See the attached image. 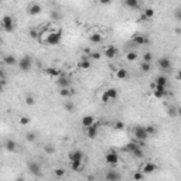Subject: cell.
<instances>
[{
  "label": "cell",
  "instance_id": "obj_1",
  "mask_svg": "<svg viewBox=\"0 0 181 181\" xmlns=\"http://www.w3.org/2000/svg\"><path fill=\"white\" fill-rule=\"evenodd\" d=\"M61 38H62V31H41L40 33V41L43 44H47V45H58L61 43Z\"/></svg>",
  "mask_w": 181,
  "mask_h": 181
},
{
  "label": "cell",
  "instance_id": "obj_2",
  "mask_svg": "<svg viewBox=\"0 0 181 181\" xmlns=\"http://www.w3.org/2000/svg\"><path fill=\"white\" fill-rule=\"evenodd\" d=\"M0 26L3 27V30L6 33H11L14 30V20L11 16H4L2 20H0Z\"/></svg>",
  "mask_w": 181,
  "mask_h": 181
},
{
  "label": "cell",
  "instance_id": "obj_3",
  "mask_svg": "<svg viewBox=\"0 0 181 181\" xmlns=\"http://www.w3.org/2000/svg\"><path fill=\"white\" fill-rule=\"evenodd\" d=\"M119 160H120V157H119V154H117L115 150L107 151L106 156H105V161H106L109 166H112V167H115V166L119 163Z\"/></svg>",
  "mask_w": 181,
  "mask_h": 181
},
{
  "label": "cell",
  "instance_id": "obj_4",
  "mask_svg": "<svg viewBox=\"0 0 181 181\" xmlns=\"http://www.w3.org/2000/svg\"><path fill=\"white\" fill-rule=\"evenodd\" d=\"M133 136L136 139V141H144V140H147V137H149V134L146 133L144 128H141V126H136L133 129Z\"/></svg>",
  "mask_w": 181,
  "mask_h": 181
},
{
  "label": "cell",
  "instance_id": "obj_5",
  "mask_svg": "<svg viewBox=\"0 0 181 181\" xmlns=\"http://www.w3.org/2000/svg\"><path fill=\"white\" fill-rule=\"evenodd\" d=\"M158 170V166L154 164V163H151V161H146V163H143L140 167V170L143 174H151V173H154V171Z\"/></svg>",
  "mask_w": 181,
  "mask_h": 181
},
{
  "label": "cell",
  "instance_id": "obj_6",
  "mask_svg": "<svg viewBox=\"0 0 181 181\" xmlns=\"http://www.w3.org/2000/svg\"><path fill=\"white\" fill-rule=\"evenodd\" d=\"M19 67H20L21 71H24V72H28V71L31 69V67H33V61H31V58L27 55V57H23L20 60V62H19Z\"/></svg>",
  "mask_w": 181,
  "mask_h": 181
},
{
  "label": "cell",
  "instance_id": "obj_7",
  "mask_svg": "<svg viewBox=\"0 0 181 181\" xmlns=\"http://www.w3.org/2000/svg\"><path fill=\"white\" fill-rule=\"evenodd\" d=\"M99 126H101V123L99 122H95L90 128H88L86 129V136L89 139H96V136H98V133H99Z\"/></svg>",
  "mask_w": 181,
  "mask_h": 181
},
{
  "label": "cell",
  "instance_id": "obj_8",
  "mask_svg": "<svg viewBox=\"0 0 181 181\" xmlns=\"http://www.w3.org/2000/svg\"><path fill=\"white\" fill-rule=\"evenodd\" d=\"M82 158H84V153L81 150H74L71 151L69 154H68V160H69V163H74V161H82Z\"/></svg>",
  "mask_w": 181,
  "mask_h": 181
},
{
  "label": "cell",
  "instance_id": "obj_9",
  "mask_svg": "<svg viewBox=\"0 0 181 181\" xmlns=\"http://www.w3.org/2000/svg\"><path fill=\"white\" fill-rule=\"evenodd\" d=\"M57 85L60 86V89H64V88H71V79L65 75H61L60 78H57Z\"/></svg>",
  "mask_w": 181,
  "mask_h": 181
},
{
  "label": "cell",
  "instance_id": "obj_10",
  "mask_svg": "<svg viewBox=\"0 0 181 181\" xmlns=\"http://www.w3.org/2000/svg\"><path fill=\"white\" fill-rule=\"evenodd\" d=\"M44 72L48 75L50 78H60L61 75H62V72H61V69H58V68H54V67H48V68H45L44 69Z\"/></svg>",
  "mask_w": 181,
  "mask_h": 181
},
{
  "label": "cell",
  "instance_id": "obj_11",
  "mask_svg": "<svg viewBox=\"0 0 181 181\" xmlns=\"http://www.w3.org/2000/svg\"><path fill=\"white\" fill-rule=\"evenodd\" d=\"M28 171H30L33 175H37V177H40L41 175V167L38 163H34V161H30L28 163Z\"/></svg>",
  "mask_w": 181,
  "mask_h": 181
},
{
  "label": "cell",
  "instance_id": "obj_12",
  "mask_svg": "<svg viewBox=\"0 0 181 181\" xmlns=\"http://www.w3.org/2000/svg\"><path fill=\"white\" fill-rule=\"evenodd\" d=\"M103 55L106 58H109V60H112V58H115L117 55V48L113 47V45H109V47H106L103 50Z\"/></svg>",
  "mask_w": 181,
  "mask_h": 181
},
{
  "label": "cell",
  "instance_id": "obj_13",
  "mask_svg": "<svg viewBox=\"0 0 181 181\" xmlns=\"http://www.w3.org/2000/svg\"><path fill=\"white\" fill-rule=\"evenodd\" d=\"M153 95H154L157 99H161V98H164L167 95V90H166L164 86H157L154 85V90H153Z\"/></svg>",
  "mask_w": 181,
  "mask_h": 181
},
{
  "label": "cell",
  "instance_id": "obj_14",
  "mask_svg": "<svg viewBox=\"0 0 181 181\" xmlns=\"http://www.w3.org/2000/svg\"><path fill=\"white\" fill-rule=\"evenodd\" d=\"M94 123H95V119H94V116H90V115H86V116H84L81 119V124H82L85 129L90 128Z\"/></svg>",
  "mask_w": 181,
  "mask_h": 181
},
{
  "label": "cell",
  "instance_id": "obj_15",
  "mask_svg": "<svg viewBox=\"0 0 181 181\" xmlns=\"http://www.w3.org/2000/svg\"><path fill=\"white\" fill-rule=\"evenodd\" d=\"M157 64H158V68H160V69H163V71H167V69H170V68H171L170 60H168V58H166V57L160 58Z\"/></svg>",
  "mask_w": 181,
  "mask_h": 181
},
{
  "label": "cell",
  "instance_id": "obj_16",
  "mask_svg": "<svg viewBox=\"0 0 181 181\" xmlns=\"http://www.w3.org/2000/svg\"><path fill=\"white\" fill-rule=\"evenodd\" d=\"M41 11H43V7H41V4H38V3H31L30 7H28V14H33V16L40 14Z\"/></svg>",
  "mask_w": 181,
  "mask_h": 181
},
{
  "label": "cell",
  "instance_id": "obj_17",
  "mask_svg": "<svg viewBox=\"0 0 181 181\" xmlns=\"http://www.w3.org/2000/svg\"><path fill=\"white\" fill-rule=\"evenodd\" d=\"M106 180L107 181H120V174L116 170H109L106 173Z\"/></svg>",
  "mask_w": 181,
  "mask_h": 181
},
{
  "label": "cell",
  "instance_id": "obj_18",
  "mask_svg": "<svg viewBox=\"0 0 181 181\" xmlns=\"http://www.w3.org/2000/svg\"><path fill=\"white\" fill-rule=\"evenodd\" d=\"M116 78L120 81H124L129 78V72L128 69H124V68H119V69L116 71Z\"/></svg>",
  "mask_w": 181,
  "mask_h": 181
},
{
  "label": "cell",
  "instance_id": "obj_19",
  "mask_svg": "<svg viewBox=\"0 0 181 181\" xmlns=\"http://www.w3.org/2000/svg\"><path fill=\"white\" fill-rule=\"evenodd\" d=\"M133 41L136 43V45H143V44L149 43L147 37H144V36H141V34H136V36H133Z\"/></svg>",
  "mask_w": 181,
  "mask_h": 181
},
{
  "label": "cell",
  "instance_id": "obj_20",
  "mask_svg": "<svg viewBox=\"0 0 181 181\" xmlns=\"http://www.w3.org/2000/svg\"><path fill=\"white\" fill-rule=\"evenodd\" d=\"M167 84H168V81H167V78L164 77V75H160V77H157L156 78V81H154V85H157V86H167Z\"/></svg>",
  "mask_w": 181,
  "mask_h": 181
},
{
  "label": "cell",
  "instance_id": "obj_21",
  "mask_svg": "<svg viewBox=\"0 0 181 181\" xmlns=\"http://www.w3.org/2000/svg\"><path fill=\"white\" fill-rule=\"evenodd\" d=\"M74 89L72 88H64V89H60V95L62 98H71L72 95H74Z\"/></svg>",
  "mask_w": 181,
  "mask_h": 181
},
{
  "label": "cell",
  "instance_id": "obj_22",
  "mask_svg": "<svg viewBox=\"0 0 181 181\" xmlns=\"http://www.w3.org/2000/svg\"><path fill=\"white\" fill-rule=\"evenodd\" d=\"M89 41H90L92 44H101V43H102V34H99V33L90 34Z\"/></svg>",
  "mask_w": 181,
  "mask_h": 181
},
{
  "label": "cell",
  "instance_id": "obj_23",
  "mask_svg": "<svg viewBox=\"0 0 181 181\" xmlns=\"http://www.w3.org/2000/svg\"><path fill=\"white\" fill-rule=\"evenodd\" d=\"M78 67H79L81 69H89L90 68V61L86 60V57H84L79 62H78Z\"/></svg>",
  "mask_w": 181,
  "mask_h": 181
},
{
  "label": "cell",
  "instance_id": "obj_24",
  "mask_svg": "<svg viewBox=\"0 0 181 181\" xmlns=\"http://www.w3.org/2000/svg\"><path fill=\"white\" fill-rule=\"evenodd\" d=\"M132 154H133L136 158H141V157H143L144 153H143V150H141V146H140V144H137V146H136V147L132 150Z\"/></svg>",
  "mask_w": 181,
  "mask_h": 181
},
{
  "label": "cell",
  "instance_id": "obj_25",
  "mask_svg": "<svg viewBox=\"0 0 181 181\" xmlns=\"http://www.w3.org/2000/svg\"><path fill=\"white\" fill-rule=\"evenodd\" d=\"M71 170L78 173V171H82L84 170V164H82V161H74V163H71Z\"/></svg>",
  "mask_w": 181,
  "mask_h": 181
},
{
  "label": "cell",
  "instance_id": "obj_26",
  "mask_svg": "<svg viewBox=\"0 0 181 181\" xmlns=\"http://www.w3.org/2000/svg\"><path fill=\"white\" fill-rule=\"evenodd\" d=\"M105 92H106L107 98H109V101H115V99L117 98V90L115 89V88H109V89H106Z\"/></svg>",
  "mask_w": 181,
  "mask_h": 181
},
{
  "label": "cell",
  "instance_id": "obj_27",
  "mask_svg": "<svg viewBox=\"0 0 181 181\" xmlns=\"http://www.w3.org/2000/svg\"><path fill=\"white\" fill-rule=\"evenodd\" d=\"M4 147H6V150L9 151H16L17 150V144L14 140H7L6 143H4Z\"/></svg>",
  "mask_w": 181,
  "mask_h": 181
},
{
  "label": "cell",
  "instance_id": "obj_28",
  "mask_svg": "<svg viewBox=\"0 0 181 181\" xmlns=\"http://www.w3.org/2000/svg\"><path fill=\"white\" fill-rule=\"evenodd\" d=\"M3 62L6 65H16L17 60L13 57V55H6V57H3Z\"/></svg>",
  "mask_w": 181,
  "mask_h": 181
},
{
  "label": "cell",
  "instance_id": "obj_29",
  "mask_svg": "<svg viewBox=\"0 0 181 181\" xmlns=\"http://www.w3.org/2000/svg\"><path fill=\"white\" fill-rule=\"evenodd\" d=\"M126 60H128L129 62L136 61V60H137V53H136V51H129V53L126 54Z\"/></svg>",
  "mask_w": 181,
  "mask_h": 181
},
{
  "label": "cell",
  "instance_id": "obj_30",
  "mask_svg": "<svg viewBox=\"0 0 181 181\" xmlns=\"http://www.w3.org/2000/svg\"><path fill=\"white\" fill-rule=\"evenodd\" d=\"M154 16V10L153 9H146V10L143 11V19L146 20V19H151V17Z\"/></svg>",
  "mask_w": 181,
  "mask_h": 181
},
{
  "label": "cell",
  "instance_id": "obj_31",
  "mask_svg": "<svg viewBox=\"0 0 181 181\" xmlns=\"http://www.w3.org/2000/svg\"><path fill=\"white\" fill-rule=\"evenodd\" d=\"M124 3H126V6H128V7H130V9H137V7H139V2H137V0H126Z\"/></svg>",
  "mask_w": 181,
  "mask_h": 181
},
{
  "label": "cell",
  "instance_id": "obj_32",
  "mask_svg": "<svg viewBox=\"0 0 181 181\" xmlns=\"http://www.w3.org/2000/svg\"><path fill=\"white\" fill-rule=\"evenodd\" d=\"M64 109L67 112H69V113H72V112H74V109H75V106H74V103H72V102H69V101H67L64 103Z\"/></svg>",
  "mask_w": 181,
  "mask_h": 181
},
{
  "label": "cell",
  "instance_id": "obj_33",
  "mask_svg": "<svg viewBox=\"0 0 181 181\" xmlns=\"http://www.w3.org/2000/svg\"><path fill=\"white\" fill-rule=\"evenodd\" d=\"M54 174H55V177H64L65 175V170L62 167H60V168H55V170H54Z\"/></svg>",
  "mask_w": 181,
  "mask_h": 181
},
{
  "label": "cell",
  "instance_id": "obj_34",
  "mask_svg": "<svg viewBox=\"0 0 181 181\" xmlns=\"http://www.w3.org/2000/svg\"><path fill=\"white\" fill-rule=\"evenodd\" d=\"M140 69L143 71V72H149V71L151 69V65L149 64V62H141V64H140Z\"/></svg>",
  "mask_w": 181,
  "mask_h": 181
},
{
  "label": "cell",
  "instance_id": "obj_35",
  "mask_svg": "<svg viewBox=\"0 0 181 181\" xmlns=\"http://www.w3.org/2000/svg\"><path fill=\"white\" fill-rule=\"evenodd\" d=\"M151 60H153V54L151 53H144L143 54V62H149V64H150Z\"/></svg>",
  "mask_w": 181,
  "mask_h": 181
},
{
  "label": "cell",
  "instance_id": "obj_36",
  "mask_svg": "<svg viewBox=\"0 0 181 181\" xmlns=\"http://www.w3.org/2000/svg\"><path fill=\"white\" fill-rule=\"evenodd\" d=\"M113 129H116V130H123V129H124V123H123V122H120V120L115 122V123H113Z\"/></svg>",
  "mask_w": 181,
  "mask_h": 181
},
{
  "label": "cell",
  "instance_id": "obj_37",
  "mask_svg": "<svg viewBox=\"0 0 181 181\" xmlns=\"http://www.w3.org/2000/svg\"><path fill=\"white\" fill-rule=\"evenodd\" d=\"M143 177H144V174L141 173V171H136V173L133 174V180L134 181H141L143 180Z\"/></svg>",
  "mask_w": 181,
  "mask_h": 181
},
{
  "label": "cell",
  "instance_id": "obj_38",
  "mask_svg": "<svg viewBox=\"0 0 181 181\" xmlns=\"http://www.w3.org/2000/svg\"><path fill=\"white\" fill-rule=\"evenodd\" d=\"M26 103L28 105V106H33V105L36 103V99H34V96H31V95H27V96H26Z\"/></svg>",
  "mask_w": 181,
  "mask_h": 181
},
{
  "label": "cell",
  "instance_id": "obj_39",
  "mask_svg": "<svg viewBox=\"0 0 181 181\" xmlns=\"http://www.w3.org/2000/svg\"><path fill=\"white\" fill-rule=\"evenodd\" d=\"M144 130H146V133H147L149 136H151V134L156 133V128L154 126H151V124H149L147 128H144Z\"/></svg>",
  "mask_w": 181,
  "mask_h": 181
},
{
  "label": "cell",
  "instance_id": "obj_40",
  "mask_svg": "<svg viewBox=\"0 0 181 181\" xmlns=\"http://www.w3.org/2000/svg\"><path fill=\"white\" fill-rule=\"evenodd\" d=\"M168 115H170L171 117H175L178 115V109H177V107H173V106H171L170 109H168Z\"/></svg>",
  "mask_w": 181,
  "mask_h": 181
},
{
  "label": "cell",
  "instance_id": "obj_41",
  "mask_svg": "<svg viewBox=\"0 0 181 181\" xmlns=\"http://www.w3.org/2000/svg\"><path fill=\"white\" fill-rule=\"evenodd\" d=\"M89 57H90V60H101L102 54L101 53H89Z\"/></svg>",
  "mask_w": 181,
  "mask_h": 181
},
{
  "label": "cell",
  "instance_id": "obj_42",
  "mask_svg": "<svg viewBox=\"0 0 181 181\" xmlns=\"http://www.w3.org/2000/svg\"><path fill=\"white\" fill-rule=\"evenodd\" d=\"M26 139L28 141H34L36 139H37V136H36V133H33V132H30V133H27V136H26Z\"/></svg>",
  "mask_w": 181,
  "mask_h": 181
},
{
  "label": "cell",
  "instance_id": "obj_43",
  "mask_svg": "<svg viewBox=\"0 0 181 181\" xmlns=\"http://www.w3.org/2000/svg\"><path fill=\"white\" fill-rule=\"evenodd\" d=\"M30 37L31 38H40V33H38L37 30L31 28V30H30Z\"/></svg>",
  "mask_w": 181,
  "mask_h": 181
},
{
  "label": "cell",
  "instance_id": "obj_44",
  "mask_svg": "<svg viewBox=\"0 0 181 181\" xmlns=\"http://www.w3.org/2000/svg\"><path fill=\"white\" fill-rule=\"evenodd\" d=\"M44 151H45L47 154H53V153H54L55 150H54L53 146H45V147H44Z\"/></svg>",
  "mask_w": 181,
  "mask_h": 181
},
{
  "label": "cell",
  "instance_id": "obj_45",
  "mask_svg": "<svg viewBox=\"0 0 181 181\" xmlns=\"http://www.w3.org/2000/svg\"><path fill=\"white\" fill-rule=\"evenodd\" d=\"M20 123H21V124H28V123H30V117L21 116V117H20Z\"/></svg>",
  "mask_w": 181,
  "mask_h": 181
},
{
  "label": "cell",
  "instance_id": "obj_46",
  "mask_svg": "<svg viewBox=\"0 0 181 181\" xmlns=\"http://www.w3.org/2000/svg\"><path fill=\"white\" fill-rule=\"evenodd\" d=\"M101 99H102V102H103V103H109V98H107V95H106V92H103V94H102V96H101Z\"/></svg>",
  "mask_w": 181,
  "mask_h": 181
},
{
  "label": "cell",
  "instance_id": "obj_47",
  "mask_svg": "<svg viewBox=\"0 0 181 181\" xmlns=\"http://www.w3.org/2000/svg\"><path fill=\"white\" fill-rule=\"evenodd\" d=\"M6 79V72H4L3 68H0V81H4Z\"/></svg>",
  "mask_w": 181,
  "mask_h": 181
},
{
  "label": "cell",
  "instance_id": "obj_48",
  "mask_svg": "<svg viewBox=\"0 0 181 181\" xmlns=\"http://www.w3.org/2000/svg\"><path fill=\"white\" fill-rule=\"evenodd\" d=\"M88 181H95V175H88Z\"/></svg>",
  "mask_w": 181,
  "mask_h": 181
},
{
  "label": "cell",
  "instance_id": "obj_49",
  "mask_svg": "<svg viewBox=\"0 0 181 181\" xmlns=\"http://www.w3.org/2000/svg\"><path fill=\"white\" fill-rule=\"evenodd\" d=\"M3 85H4V81H0V90H3Z\"/></svg>",
  "mask_w": 181,
  "mask_h": 181
},
{
  "label": "cell",
  "instance_id": "obj_50",
  "mask_svg": "<svg viewBox=\"0 0 181 181\" xmlns=\"http://www.w3.org/2000/svg\"><path fill=\"white\" fill-rule=\"evenodd\" d=\"M2 43H3V38H2V37H0V44H2Z\"/></svg>",
  "mask_w": 181,
  "mask_h": 181
},
{
  "label": "cell",
  "instance_id": "obj_51",
  "mask_svg": "<svg viewBox=\"0 0 181 181\" xmlns=\"http://www.w3.org/2000/svg\"><path fill=\"white\" fill-rule=\"evenodd\" d=\"M16 181H23V180H21V178H19V180H16Z\"/></svg>",
  "mask_w": 181,
  "mask_h": 181
}]
</instances>
